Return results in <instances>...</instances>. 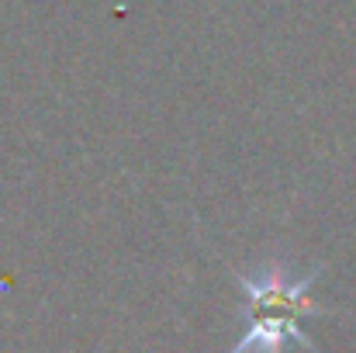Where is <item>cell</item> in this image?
I'll return each mask as SVG.
<instances>
[{
	"mask_svg": "<svg viewBox=\"0 0 356 353\" xmlns=\"http://www.w3.org/2000/svg\"><path fill=\"white\" fill-rule=\"evenodd\" d=\"M236 284L249 295V329L232 347V353H280L287 340L312 350V340L298 329V319L318 312V305H312V298H308L315 274L294 281L284 270L266 267L259 274V281L236 274Z\"/></svg>",
	"mask_w": 356,
	"mask_h": 353,
	"instance_id": "1",
	"label": "cell"
}]
</instances>
